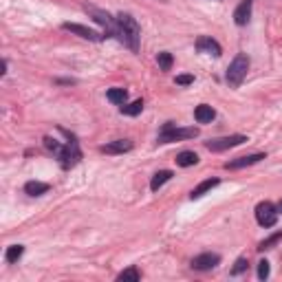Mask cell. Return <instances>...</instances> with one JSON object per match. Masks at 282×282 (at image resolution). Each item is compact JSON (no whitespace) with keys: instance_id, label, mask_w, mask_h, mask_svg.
<instances>
[{"instance_id":"6da1fadb","label":"cell","mask_w":282,"mask_h":282,"mask_svg":"<svg viewBox=\"0 0 282 282\" xmlns=\"http://www.w3.org/2000/svg\"><path fill=\"white\" fill-rule=\"evenodd\" d=\"M117 24H119V42L124 46H128L132 53L139 51V42H141V26L130 13H119L117 16Z\"/></svg>"},{"instance_id":"7402d4cb","label":"cell","mask_w":282,"mask_h":282,"mask_svg":"<svg viewBox=\"0 0 282 282\" xmlns=\"http://www.w3.org/2000/svg\"><path fill=\"white\" fill-rule=\"evenodd\" d=\"M282 240V230L276 232V234H271L269 238H265V240H260V245H258V251H267V249H273L278 243Z\"/></svg>"},{"instance_id":"44dd1931","label":"cell","mask_w":282,"mask_h":282,"mask_svg":"<svg viewBox=\"0 0 282 282\" xmlns=\"http://www.w3.org/2000/svg\"><path fill=\"white\" fill-rule=\"evenodd\" d=\"M22 253H24V247L22 245H11V247H7V253H5V260L9 265H16L20 258H22Z\"/></svg>"},{"instance_id":"277c9868","label":"cell","mask_w":282,"mask_h":282,"mask_svg":"<svg viewBox=\"0 0 282 282\" xmlns=\"http://www.w3.org/2000/svg\"><path fill=\"white\" fill-rule=\"evenodd\" d=\"M84 11L89 13V16L95 20L97 24H102L104 26V36L108 38V36H115L119 38V24H117V18H112L108 11H104V9H99V7H93V5H84Z\"/></svg>"},{"instance_id":"8992f818","label":"cell","mask_w":282,"mask_h":282,"mask_svg":"<svg viewBox=\"0 0 282 282\" xmlns=\"http://www.w3.org/2000/svg\"><path fill=\"white\" fill-rule=\"evenodd\" d=\"M278 207L269 203V201H263V203H258L256 205V220H258V225L260 227H273L276 225V220H278Z\"/></svg>"},{"instance_id":"4fadbf2b","label":"cell","mask_w":282,"mask_h":282,"mask_svg":"<svg viewBox=\"0 0 282 282\" xmlns=\"http://www.w3.org/2000/svg\"><path fill=\"white\" fill-rule=\"evenodd\" d=\"M251 7H253V0H243V3L236 7V11H234V22H236L238 26H245L247 22H249Z\"/></svg>"},{"instance_id":"7a4b0ae2","label":"cell","mask_w":282,"mask_h":282,"mask_svg":"<svg viewBox=\"0 0 282 282\" xmlns=\"http://www.w3.org/2000/svg\"><path fill=\"white\" fill-rule=\"evenodd\" d=\"M247 71H249V55L247 53H238L236 58L230 62L227 66V73H225V79L232 89H238L243 84V79L247 77Z\"/></svg>"},{"instance_id":"603a6c76","label":"cell","mask_w":282,"mask_h":282,"mask_svg":"<svg viewBox=\"0 0 282 282\" xmlns=\"http://www.w3.org/2000/svg\"><path fill=\"white\" fill-rule=\"evenodd\" d=\"M172 53H167V51H161L159 55H157V64H159V69L161 71H170L172 69Z\"/></svg>"},{"instance_id":"4316f807","label":"cell","mask_w":282,"mask_h":282,"mask_svg":"<svg viewBox=\"0 0 282 282\" xmlns=\"http://www.w3.org/2000/svg\"><path fill=\"white\" fill-rule=\"evenodd\" d=\"M179 86H190L194 84V75H177V79H174Z\"/></svg>"},{"instance_id":"d6986e66","label":"cell","mask_w":282,"mask_h":282,"mask_svg":"<svg viewBox=\"0 0 282 282\" xmlns=\"http://www.w3.org/2000/svg\"><path fill=\"white\" fill-rule=\"evenodd\" d=\"M172 177H174V174H172L170 170H161V172H157V174L152 177V181H150V190H152V192H159L161 187H163Z\"/></svg>"},{"instance_id":"cb8c5ba5","label":"cell","mask_w":282,"mask_h":282,"mask_svg":"<svg viewBox=\"0 0 282 282\" xmlns=\"http://www.w3.org/2000/svg\"><path fill=\"white\" fill-rule=\"evenodd\" d=\"M117 280H135L137 282V280H141V273H139L137 267L132 265V267H128V269H124L122 273H119Z\"/></svg>"},{"instance_id":"ba28073f","label":"cell","mask_w":282,"mask_h":282,"mask_svg":"<svg viewBox=\"0 0 282 282\" xmlns=\"http://www.w3.org/2000/svg\"><path fill=\"white\" fill-rule=\"evenodd\" d=\"M62 29L64 31H71L73 36H79V38H84V40H91V42H102V40L106 38L104 33H99L95 29H89V26L77 24V22H64Z\"/></svg>"},{"instance_id":"484cf974","label":"cell","mask_w":282,"mask_h":282,"mask_svg":"<svg viewBox=\"0 0 282 282\" xmlns=\"http://www.w3.org/2000/svg\"><path fill=\"white\" fill-rule=\"evenodd\" d=\"M269 273H271L269 263H267V260H260V263H258V278L260 280H267V278H269Z\"/></svg>"},{"instance_id":"3957f363","label":"cell","mask_w":282,"mask_h":282,"mask_svg":"<svg viewBox=\"0 0 282 282\" xmlns=\"http://www.w3.org/2000/svg\"><path fill=\"white\" fill-rule=\"evenodd\" d=\"M66 135H69V132H66ZM55 157H58L60 165H62L64 170H71V167H75L79 161H82V150H79L77 139L73 137V135H69V141L60 146V150L55 152Z\"/></svg>"},{"instance_id":"5bb4252c","label":"cell","mask_w":282,"mask_h":282,"mask_svg":"<svg viewBox=\"0 0 282 282\" xmlns=\"http://www.w3.org/2000/svg\"><path fill=\"white\" fill-rule=\"evenodd\" d=\"M218 183H220L218 179H205V181H201V183L190 192V199H192V201H196V199H201V196H205V194H207V192H212Z\"/></svg>"},{"instance_id":"5b68a950","label":"cell","mask_w":282,"mask_h":282,"mask_svg":"<svg viewBox=\"0 0 282 282\" xmlns=\"http://www.w3.org/2000/svg\"><path fill=\"white\" fill-rule=\"evenodd\" d=\"M199 137V128H177L172 122L163 124V128H161L157 141L159 144H172V141H185V139H194Z\"/></svg>"},{"instance_id":"52a82bcc","label":"cell","mask_w":282,"mask_h":282,"mask_svg":"<svg viewBox=\"0 0 282 282\" xmlns=\"http://www.w3.org/2000/svg\"><path fill=\"white\" fill-rule=\"evenodd\" d=\"M245 141H247L245 135H230V137H218V139L205 141V148L210 152H223V150H230V148H236L240 144H245Z\"/></svg>"},{"instance_id":"9a60e30c","label":"cell","mask_w":282,"mask_h":282,"mask_svg":"<svg viewBox=\"0 0 282 282\" xmlns=\"http://www.w3.org/2000/svg\"><path fill=\"white\" fill-rule=\"evenodd\" d=\"M214 117H216V110L207 104H201V106L194 108V119H196L199 124H212Z\"/></svg>"},{"instance_id":"d4e9b609","label":"cell","mask_w":282,"mask_h":282,"mask_svg":"<svg viewBox=\"0 0 282 282\" xmlns=\"http://www.w3.org/2000/svg\"><path fill=\"white\" fill-rule=\"evenodd\" d=\"M247 265H249V260H247V258H238L236 263H234L230 273H232V276H240L243 271H247Z\"/></svg>"},{"instance_id":"ac0fdd59","label":"cell","mask_w":282,"mask_h":282,"mask_svg":"<svg viewBox=\"0 0 282 282\" xmlns=\"http://www.w3.org/2000/svg\"><path fill=\"white\" fill-rule=\"evenodd\" d=\"M177 165L179 167H190V165H196L199 163V154L196 152H192V150H183V152H179L177 154Z\"/></svg>"},{"instance_id":"8fae6325","label":"cell","mask_w":282,"mask_h":282,"mask_svg":"<svg viewBox=\"0 0 282 282\" xmlns=\"http://www.w3.org/2000/svg\"><path fill=\"white\" fill-rule=\"evenodd\" d=\"M196 51L199 53H207V55H214V58L223 55V49H220V44L214 38H210V36H199L196 38Z\"/></svg>"},{"instance_id":"e0dca14e","label":"cell","mask_w":282,"mask_h":282,"mask_svg":"<svg viewBox=\"0 0 282 282\" xmlns=\"http://www.w3.org/2000/svg\"><path fill=\"white\" fill-rule=\"evenodd\" d=\"M49 183H42V181H26L24 183V192L29 196H42V194L49 192Z\"/></svg>"},{"instance_id":"9c48e42d","label":"cell","mask_w":282,"mask_h":282,"mask_svg":"<svg viewBox=\"0 0 282 282\" xmlns=\"http://www.w3.org/2000/svg\"><path fill=\"white\" fill-rule=\"evenodd\" d=\"M216 265H220V256L218 253H212V251L199 253L196 258H192V269H196V271H210Z\"/></svg>"},{"instance_id":"30bf717a","label":"cell","mask_w":282,"mask_h":282,"mask_svg":"<svg viewBox=\"0 0 282 282\" xmlns=\"http://www.w3.org/2000/svg\"><path fill=\"white\" fill-rule=\"evenodd\" d=\"M263 159H267L265 152H253V154H247V157H238V159H232L225 163V170H240V167H247V165H256L260 163Z\"/></svg>"},{"instance_id":"83f0119b","label":"cell","mask_w":282,"mask_h":282,"mask_svg":"<svg viewBox=\"0 0 282 282\" xmlns=\"http://www.w3.org/2000/svg\"><path fill=\"white\" fill-rule=\"evenodd\" d=\"M278 212H282V201H280V203H278Z\"/></svg>"},{"instance_id":"ffe728a7","label":"cell","mask_w":282,"mask_h":282,"mask_svg":"<svg viewBox=\"0 0 282 282\" xmlns=\"http://www.w3.org/2000/svg\"><path fill=\"white\" fill-rule=\"evenodd\" d=\"M119 110H122V115L137 117L139 112L144 110V99H135V102H130V104H124V106H119Z\"/></svg>"},{"instance_id":"7c38bea8","label":"cell","mask_w":282,"mask_h":282,"mask_svg":"<svg viewBox=\"0 0 282 282\" xmlns=\"http://www.w3.org/2000/svg\"><path fill=\"white\" fill-rule=\"evenodd\" d=\"M99 150L106 152V154H124V152L132 150V141L130 139H115V141H110V144H104Z\"/></svg>"},{"instance_id":"2e32d148","label":"cell","mask_w":282,"mask_h":282,"mask_svg":"<svg viewBox=\"0 0 282 282\" xmlns=\"http://www.w3.org/2000/svg\"><path fill=\"white\" fill-rule=\"evenodd\" d=\"M106 99L117 106H124L126 102H128V91L122 89V86H115V89H108V93H106Z\"/></svg>"}]
</instances>
